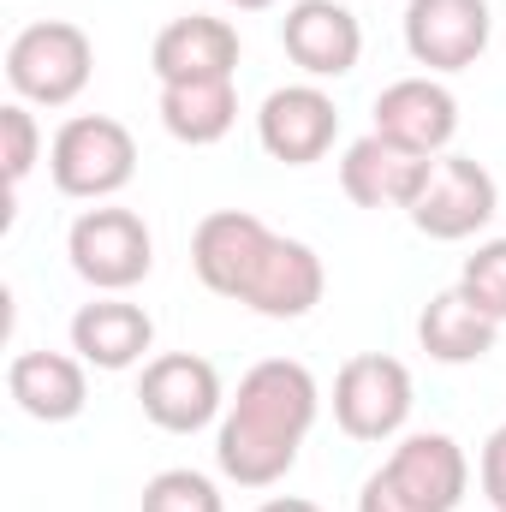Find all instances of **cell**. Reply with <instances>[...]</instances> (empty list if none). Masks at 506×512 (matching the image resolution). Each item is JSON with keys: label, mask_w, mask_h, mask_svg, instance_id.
I'll return each mask as SVG.
<instances>
[{"label": "cell", "mask_w": 506, "mask_h": 512, "mask_svg": "<svg viewBox=\"0 0 506 512\" xmlns=\"http://www.w3.org/2000/svg\"><path fill=\"white\" fill-rule=\"evenodd\" d=\"M316 411H322V387L298 358L251 364L239 382V399L221 417V435H215L221 477H233L239 489L280 483L298 465V447L316 429Z\"/></svg>", "instance_id": "1"}, {"label": "cell", "mask_w": 506, "mask_h": 512, "mask_svg": "<svg viewBox=\"0 0 506 512\" xmlns=\"http://www.w3.org/2000/svg\"><path fill=\"white\" fill-rule=\"evenodd\" d=\"M465 489H471L465 447L441 429H423V435H405L381 471H370L358 512H453Z\"/></svg>", "instance_id": "2"}, {"label": "cell", "mask_w": 506, "mask_h": 512, "mask_svg": "<svg viewBox=\"0 0 506 512\" xmlns=\"http://www.w3.org/2000/svg\"><path fill=\"white\" fill-rule=\"evenodd\" d=\"M90 72H96V48L66 18H36L6 48V84L18 90V102H36V108L78 102L84 84H90Z\"/></svg>", "instance_id": "3"}, {"label": "cell", "mask_w": 506, "mask_h": 512, "mask_svg": "<svg viewBox=\"0 0 506 512\" xmlns=\"http://www.w3.org/2000/svg\"><path fill=\"white\" fill-rule=\"evenodd\" d=\"M48 173L60 185V197H84V203H108L114 191H126L137 173V137L108 114H78L54 131L48 143Z\"/></svg>", "instance_id": "4"}, {"label": "cell", "mask_w": 506, "mask_h": 512, "mask_svg": "<svg viewBox=\"0 0 506 512\" xmlns=\"http://www.w3.org/2000/svg\"><path fill=\"white\" fill-rule=\"evenodd\" d=\"M66 256L78 268V280H90L96 292H131L149 268H155V239L143 227L137 209H84L66 233Z\"/></svg>", "instance_id": "5"}, {"label": "cell", "mask_w": 506, "mask_h": 512, "mask_svg": "<svg viewBox=\"0 0 506 512\" xmlns=\"http://www.w3.org/2000/svg\"><path fill=\"white\" fill-rule=\"evenodd\" d=\"M495 209H501V185H495V173L483 161H471V155H435V167H429V179H423V191L411 203V227L423 239L453 245V239L483 233L495 221Z\"/></svg>", "instance_id": "6"}, {"label": "cell", "mask_w": 506, "mask_h": 512, "mask_svg": "<svg viewBox=\"0 0 506 512\" xmlns=\"http://www.w3.org/2000/svg\"><path fill=\"white\" fill-rule=\"evenodd\" d=\"M411 417V370L387 352H358L334 376V423L352 441H393Z\"/></svg>", "instance_id": "7"}, {"label": "cell", "mask_w": 506, "mask_h": 512, "mask_svg": "<svg viewBox=\"0 0 506 512\" xmlns=\"http://www.w3.org/2000/svg\"><path fill=\"white\" fill-rule=\"evenodd\" d=\"M137 399H143V417L167 435H197L203 423H215L221 411V370L197 352H161L143 364V382H137Z\"/></svg>", "instance_id": "8"}, {"label": "cell", "mask_w": 506, "mask_h": 512, "mask_svg": "<svg viewBox=\"0 0 506 512\" xmlns=\"http://www.w3.org/2000/svg\"><path fill=\"white\" fill-rule=\"evenodd\" d=\"M495 18L489 0H411L405 6V48L429 72H465L489 54Z\"/></svg>", "instance_id": "9"}, {"label": "cell", "mask_w": 506, "mask_h": 512, "mask_svg": "<svg viewBox=\"0 0 506 512\" xmlns=\"http://www.w3.org/2000/svg\"><path fill=\"white\" fill-rule=\"evenodd\" d=\"M256 137L274 161L286 167H310L334 149L340 137V108L322 84H286V90H268V102L256 108Z\"/></svg>", "instance_id": "10"}, {"label": "cell", "mask_w": 506, "mask_h": 512, "mask_svg": "<svg viewBox=\"0 0 506 512\" xmlns=\"http://www.w3.org/2000/svg\"><path fill=\"white\" fill-rule=\"evenodd\" d=\"M429 167H435V155H417V149L370 131V137L346 143V155H340V191L358 209H411L417 191H423V179H429Z\"/></svg>", "instance_id": "11"}, {"label": "cell", "mask_w": 506, "mask_h": 512, "mask_svg": "<svg viewBox=\"0 0 506 512\" xmlns=\"http://www.w3.org/2000/svg\"><path fill=\"white\" fill-rule=\"evenodd\" d=\"M322 292H328L322 256L310 251L304 239L274 233L262 262H256V274L245 280V292H239V304L256 310V316H268V322H298V316H310L322 304Z\"/></svg>", "instance_id": "12"}, {"label": "cell", "mask_w": 506, "mask_h": 512, "mask_svg": "<svg viewBox=\"0 0 506 512\" xmlns=\"http://www.w3.org/2000/svg\"><path fill=\"white\" fill-rule=\"evenodd\" d=\"M280 42L304 78H346L364 54V24L340 0H292L280 18Z\"/></svg>", "instance_id": "13"}, {"label": "cell", "mask_w": 506, "mask_h": 512, "mask_svg": "<svg viewBox=\"0 0 506 512\" xmlns=\"http://www.w3.org/2000/svg\"><path fill=\"white\" fill-rule=\"evenodd\" d=\"M268 239H274L268 221H256L251 209H215L191 233V268H197V280L209 292L239 298L245 280L256 274V262H262V251H268Z\"/></svg>", "instance_id": "14"}, {"label": "cell", "mask_w": 506, "mask_h": 512, "mask_svg": "<svg viewBox=\"0 0 506 512\" xmlns=\"http://www.w3.org/2000/svg\"><path fill=\"white\" fill-rule=\"evenodd\" d=\"M149 66L161 84H197V78H233L239 72V30L227 18H209V12H185L173 18L155 48H149Z\"/></svg>", "instance_id": "15"}, {"label": "cell", "mask_w": 506, "mask_h": 512, "mask_svg": "<svg viewBox=\"0 0 506 512\" xmlns=\"http://www.w3.org/2000/svg\"><path fill=\"white\" fill-rule=\"evenodd\" d=\"M376 131L417 155H441L459 131V102L441 78H399L376 96Z\"/></svg>", "instance_id": "16"}, {"label": "cell", "mask_w": 506, "mask_h": 512, "mask_svg": "<svg viewBox=\"0 0 506 512\" xmlns=\"http://www.w3.org/2000/svg\"><path fill=\"white\" fill-rule=\"evenodd\" d=\"M155 346V322L143 304H126L120 292L114 298H96L72 316V352L90 364V370H108L120 376L131 364H143V352Z\"/></svg>", "instance_id": "17"}, {"label": "cell", "mask_w": 506, "mask_h": 512, "mask_svg": "<svg viewBox=\"0 0 506 512\" xmlns=\"http://www.w3.org/2000/svg\"><path fill=\"white\" fill-rule=\"evenodd\" d=\"M6 393L36 423H72L84 411V399H90V376H84V358H66V352H18L6 364Z\"/></svg>", "instance_id": "18"}, {"label": "cell", "mask_w": 506, "mask_h": 512, "mask_svg": "<svg viewBox=\"0 0 506 512\" xmlns=\"http://www.w3.org/2000/svg\"><path fill=\"white\" fill-rule=\"evenodd\" d=\"M495 334H501V322H489L459 286L435 292L423 304V316H417V340H423V352L435 364H477V358L495 352Z\"/></svg>", "instance_id": "19"}, {"label": "cell", "mask_w": 506, "mask_h": 512, "mask_svg": "<svg viewBox=\"0 0 506 512\" xmlns=\"http://www.w3.org/2000/svg\"><path fill=\"white\" fill-rule=\"evenodd\" d=\"M239 120V90L233 78H197V84H161V126L167 137L203 149L221 143Z\"/></svg>", "instance_id": "20"}, {"label": "cell", "mask_w": 506, "mask_h": 512, "mask_svg": "<svg viewBox=\"0 0 506 512\" xmlns=\"http://www.w3.org/2000/svg\"><path fill=\"white\" fill-rule=\"evenodd\" d=\"M143 512H227V501L203 471L173 465V471H155L143 483Z\"/></svg>", "instance_id": "21"}, {"label": "cell", "mask_w": 506, "mask_h": 512, "mask_svg": "<svg viewBox=\"0 0 506 512\" xmlns=\"http://www.w3.org/2000/svg\"><path fill=\"white\" fill-rule=\"evenodd\" d=\"M459 292H465L489 322H506V239H489V245H477V256H465Z\"/></svg>", "instance_id": "22"}, {"label": "cell", "mask_w": 506, "mask_h": 512, "mask_svg": "<svg viewBox=\"0 0 506 512\" xmlns=\"http://www.w3.org/2000/svg\"><path fill=\"white\" fill-rule=\"evenodd\" d=\"M0 161H6V185L18 191L30 179V167L42 161V131H36V114L24 102H6L0 108Z\"/></svg>", "instance_id": "23"}, {"label": "cell", "mask_w": 506, "mask_h": 512, "mask_svg": "<svg viewBox=\"0 0 506 512\" xmlns=\"http://www.w3.org/2000/svg\"><path fill=\"white\" fill-rule=\"evenodd\" d=\"M477 477H483V495L506 507V423L483 441V459H477Z\"/></svg>", "instance_id": "24"}, {"label": "cell", "mask_w": 506, "mask_h": 512, "mask_svg": "<svg viewBox=\"0 0 506 512\" xmlns=\"http://www.w3.org/2000/svg\"><path fill=\"white\" fill-rule=\"evenodd\" d=\"M256 512H322L316 501H304V495H274V501H262Z\"/></svg>", "instance_id": "25"}, {"label": "cell", "mask_w": 506, "mask_h": 512, "mask_svg": "<svg viewBox=\"0 0 506 512\" xmlns=\"http://www.w3.org/2000/svg\"><path fill=\"white\" fill-rule=\"evenodd\" d=\"M227 6H239V12H262V6H274V0H227Z\"/></svg>", "instance_id": "26"}, {"label": "cell", "mask_w": 506, "mask_h": 512, "mask_svg": "<svg viewBox=\"0 0 506 512\" xmlns=\"http://www.w3.org/2000/svg\"><path fill=\"white\" fill-rule=\"evenodd\" d=\"M495 512H506V507H495Z\"/></svg>", "instance_id": "27"}]
</instances>
